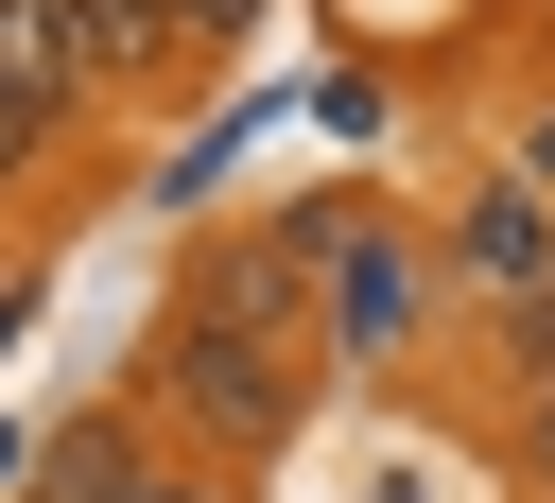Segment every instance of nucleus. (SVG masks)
<instances>
[{"label":"nucleus","mask_w":555,"mask_h":503,"mask_svg":"<svg viewBox=\"0 0 555 503\" xmlns=\"http://www.w3.org/2000/svg\"><path fill=\"white\" fill-rule=\"evenodd\" d=\"M156 399H173L208 451H278V434H295V260H278V243L191 260V295H173V330H156Z\"/></svg>","instance_id":"1"},{"label":"nucleus","mask_w":555,"mask_h":503,"mask_svg":"<svg viewBox=\"0 0 555 503\" xmlns=\"http://www.w3.org/2000/svg\"><path fill=\"white\" fill-rule=\"evenodd\" d=\"M416 295H434V260H416V243H382V225H347V243H330V347H364V364H382V347L416 330Z\"/></svg>","instance_id":"2"},{"label":"nucleus","mask_w":555,"mask_h":503,"mask_svg":"<svg viewBox=\"0 0 555 503\" xmlns=\"http://www.w3.org/2000/svg\"><path fill=\"white\" fill-rule=\"evenodd\" d=\"M52 503H225L191 451H121V416H87V434H52Z\"/></svg>","instance_id":"3"},{"label":"nucleus","mask_w":555,"mask_h":503,"mask_svg":"<svg viewBox=\"0 0 555 503\" xmlns=\"http://www.w3.org/2000/svg\"><path fill=\"white\" fill-rule=\"evenodd\" d=\"M0 87L52 104V121L87 104V35H69V0H0Z\"/></svg>","instance_id":"4"},{"label":"nucleus","mask_w":555,"mask_h":503,"mask_svg":"<svg viewBox=\"0 0 555 503\" xmlns=\"http://www.w3.org/2000/svg\"><path fill=\"white\" fill-rule=\"evenodd\" d=\"M468 260H486L503 295H520V278H555V225H538V191H486V208H468Z\"/></svg>","instance_id":"5"},{"label":"nucleus","mask_w":555,"mask_h":503,"mask_svg":"<svg viewBox=\"0 0 555 503\" xmlns=\"http://www.w3.org/2000/svg\"><path fill=\"white\" fill-rule=\"evenodd\" d=\"M69 35H87V87H121V69H156V52H173V17H156V0H69Z\"/></svg>","instance_id":"6"},{"label":"nucleus","mask_w":555,"mask_h":503,"mask_svg":"<svg viewBox=\"0 0 555 503\" xmlns=\"http://www.w3.org/2000/svg\"><path fill=\"white\" fill-rule=\"evenodd\" d=\"M503 364H520V382H555V278H520V295H503Z\"/></svg>","instance_id":"7"},{"label":"nucleus","mask_w":555,"mask_h":503,"mask_svg":"<svg viewBox=\"0 0 555 503\" xmlns=\"http://www.w3.org/2000/svg\"><path fill=\"white\" fill-rule=\"evenodd\" d=\"M52 139H69V121H52V104H17V87H0V191H17V173H35V156H52Z\"/></svg>","instance_id":"8"},{"label":"nucleus","mask_w":555,"mask_h":503,"mask_svg":"<svg viewBox=\"0 0 555 503\" xmlns=\"http://www.w3.org/2000/svg\"><path fill=\"white\" fill-rule=\"evenodd\" d=\"M156 17H173V52H208V35H243L260 0H156Z\"/></svg>","instance_id":"9"},{"label":"nucleus","mask_w":555,"mask_h":503,"mask_svg":"<svg viewBox=\"0 0 555 503\" xmlns=\"http://www.w3.org/2000/svg\"><path fill=\"white\" fill-rule=\"evenodd\" d=\"M520 468H538V503H555V382H538V416H520Z\"/></svg>","instance_id":"10"}]
</instances>
